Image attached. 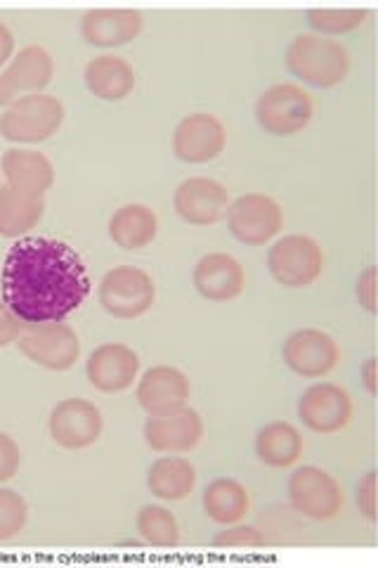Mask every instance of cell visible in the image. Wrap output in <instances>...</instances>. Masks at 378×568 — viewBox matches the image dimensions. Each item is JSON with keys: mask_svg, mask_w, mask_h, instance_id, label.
<instances>
[{"mask_svg": "<svg viewBox=\"0 0 378 568\" xmlns=\"http://www.w3.org/2000/svg\"><path fill=\"white\" fill-rule=\"evenodd\" d=\"M282 358L292 372L305 379L327 377L340 361V348L331 334L317 327H303L289 334L282 346Z\"/></svg>", "mask_w": 378, "mask_h": 568, "instance_id": "7c38bea8", "label": "cell"}, {"mask_svg": "<svg viewBox=\"0 0 378 568\" xmlns=\"http://www.w3.org/2000/svg\"><path fill=\"white\" fill-rule=\"evenodd\" d=\"M10 58H14V36L6 22H0V67H6Z\"/></svg>", "mask_w": 378, "mask_h": 568, "instance_id": "d590c367", "label": "cell"}, {"mask_svg": "<svg viewBox=\"0 0 378 568\" xmlns=\"http://www.w3.org/2000/svg\"><path fill=\"white\" fill-rule=\"evenodd\" d=\"M265 536L254 528V526H244L239 524H232L225 530H221L218 536L213 538L215 547H223V549H260L265 547Z\"/></svg>", "mask_w": 378, "mask_h": 568, "instance_id": "4dcf8cb0", "label": "cell"}, {"mask_svg": "<svg viewBox=\"0 0 378 568\" xmlns=\"http://www.w3.org/2000/svg\"><path fill=\"white\" fill-rule=\"evenodd\" d=\"M142 436H145V443L154 453H190L204 438V419L192 407H183V410L171 415L150 417L145 422V429H142Z\"/></svg>", "mask_w": 378, "mask_h": 568, "instance_id": "ac0fdd59", "label": "cell"}, {"mask_svg": "<svg viewBox=\"0 0 378 568\" xmlns=\"http://www.w3.org/2000/svg\"><path fill=\"white\" fill-rule=\"evenodd\" d=\"M267 268L286 290H305L321 277L324 252L310 235H284L267 252Z\"/></svg>", "mask_w": 378, "mask_h": 568, "instance_id": "5b68a950", "label": "cell"}, {"mask_svg": "<svg viewBox=\"0 0 378 568\" xmlns=\"http://www.w3.org/2000/svg\"><path fill=\"white\" fill-rule=\"evenodd\" d=\"M67 110L55 95H29L6 106L0 114V135L17 145H35V142L50 140L64 123Z\"/></svg>", "mask_w": 378, "mask_h": 568, "instance_id": "3957f363", "label": "cell"}, {"mask_svg": "<svg viewBox=\"0 0 378 568\" xmlns=\"http://www.w3.org/2000/svg\"><path fill=\"white\" fill-rule=\"evenodd\" d=\"M85 375L93 388L100 394H121L131 388L140 375L137 353L119 342L98 346L85 363Z\"/></svg>", "mask_w": 378, "mask_h": 568, "instance_id": "e0dca14e", "label": "cell"}, {"mask_svg": "<svg viewBox=\"0 0 378 568\" xmlns=\"http://www.w3.org/2000/svg\"><path fill=\"white\" fill-rule=\"evenodd\" d=\"M289 503L305 519L331 521L344 511L346 493L334 474L305 465L289 478Z\"/></svg>", "mask_w": 378, "mask_h": 568, "instance_id": "8992f818", "label": "cell"}, {"mask_svg": "<svg viewBox=\"0 0 378 568\" xmlns=\"http://www.w3.org/2000/svg\"><path fill=\"white\" fill-rule=\"evenodd\" d=\"M140 538L152 547L173 549L180 545V526L173 511L161 505H145L135 519Z\"/></svg>", "mask_w": 378, "mask_h": 568, "instance_id": "83f0119b", "label": "cell"}, {"mask_svg": "<svg viewBox=\"0 0 378 568\" xmlns=\"http://www.w3.org/2000/svg\"><path fill=\"white\" fill-rule=\"evenodd\" d=\"M357 507L371 524L376 521V471H367L357 484Z\"/></svg>", "mask_w": 378, "mask_h": 568, "instance_id": "d6a6232c", "label": "cell"}, {"mask_svg": "<svg viewBox=\"0 0 378 568\" xmlns=\"http://www.w3.org/2000/svg\"><path fill=\"white\" fill-rule=\"evenodd\" d=\"M0 290L22 323H62L85 304L90 277L74 246L55 237H20L6 254Z\"/></svg>", "mask_w": 378, "mask_h": 568, "instance_id": "6da1fadb", "label": "cell"}, {"mask_svg": "<svg viewBox=\"0 0 378 568\" xmlns=\"http://www.w3.org/2000/svg\"><path fill=\"white\" fill-rule=\"evenodd\" d=\"M0 173L6 175V185L41 197L55 183V166L50 159L39 150L27 148H10L0 159Z\"/></svg>", "mask_w": 378, "mask_h": 568, "instance_id": "44dd1931", "label": "cell"}, {"mask_svg": "<svg viewBox=\"0 0 378 568\" xmlns=\"http://www.w3.org/2000/svg\"><path fill=\"white\" fill-rule=\"evenodd\" d=\"M357 298L362 304L365 311L374 313L376 311V268L369 265V268L357 277Z\"/></svg>", "mask_w": 378, "mask_h": 568, "instance_id": "e575fe53", "label": "cell"}, {"mask_svg": "<svg viewBox=\"0 0 378 568\" xmlns=\"http://www.w3.org/2000/svg\"><path fill=\"white\" fill-rule=\"evenodd\" d=\"M145 29V17L131 8H95L81 17V36L95 48H119L135 41Z\"/></svg>", "mask_w": 378, "mask_h": 568, "instance_id": "d6986e66", "label": "cell"}, {"mask_svg": "<svg viewBox=\"0 0 378 568\" xmlns=\"http://www.w3.org/2000/svg\"><path fill=\"white\" fill-rule=\"evenodd\" d=\"M286 67L303 83L315 88H334L348 79V48L319 33H298L286 48Z\"/></svg>", "mask_w": 378, "mask_h": 568, "instance_id": "7a4b0ae2", "label": "cell"}, {"mask_svg": "<svg viewBox=\"0 0 378 568\" xmlns=\"http://www.w3.org/2000/svg\"><path fill=\"white\" fill-rule=\"evenodd\" d=\"M196 486V469L190 459L180 455H164L152 462L147 471V488L159 500L177 503L192 495Z\"/></svg>", "mask_w": 378, "mask_h": 568, "instance_id": "d4e9b609", "label": "cell"}, {"mask_svg": "<svg viewBox=\"0 0 378 568\" xmlns=\"http://www.w3.org/2000/svg\"><path fill=\"white\" fill-rule=\"evenodd\" d=\"M229 233L246 246H263L273 242L284 227L282 204L263 192H246L227 206Z\"/></svg>", "mask_w": 378, "mask_h": 568, "instance_id": "9c48e42d", "label": "cell"}, {"mask_svg": "<svg viewBox=\"0 0 378 568\" xmlns=\"http://www.w3.org/2000/svg\"><path fill=\"white\" fill-rule=\"evenodd\" d=\"M98 296L102 308L119 320H135L145 315L154 298L156 284L152 275L135 265H116L100 280Z\"/></svg>", "mask_w": 378, "mask_h": 568, "instance_id": "52a82bcc", "label": "cell"}, {"mask_svg": "<svg viewBox=\"0 0 378 568\" xmlns=\"http://www.w3.org/2000/svg\"><path fill=\"white\" fill-rule=\"evenodd\" d=\"M159 219L147 204H123L110 219V237L125 252H140L154 242Z\"/></svg>", "mask_w": 378, "mask_h": 568, "instance_id": "cb8c5ba5", "label": "cell"}, {"mask_svg": "<svg viewBox=\"0 0 378 568\" xmlns=\"http://www.w3.org/2000/svg\"><path fill=\"white\" fill-rule=\"evenodd\" d=\"M29 519V505L12 488H0V542L20 536Z\"/></svg>", "mask_w": 378, "mask_h": 568, "instance_id": "f546056e", "label": "cell"}, {"mask_svg": "<svg viewBox=\"0 0 378 568\" xmlns=\"http://www.w3.org/2000/svg\"><path fill=\"white\" fill-rule=\"evenodd\" d=\"M135 398L150 417L177 413L190 403V379L183 369L154 365L140 377Z\"/></svg>", "mask_w": 378, "mask_h": 568, "instance_id": "2e32d148", "label": "cell"}, {"mask_svg": "<svg viewBox=\"0 0 378 568\" xmlns=\"http://www.w3.org/2000/svg\"><path fill=\"white\" fill-rule=\"evenodd\" d=\"M45 213V197L0 185V237L20 240L39 225Z\"/></svg>", "mask_w": 378, "mask_h": 568, "instance_id": "603a6c76", "label": "cell"}, {"mask_svg": "<svg viewBox=\"0 0 378 568\" xmlns=\"http://www.w3.org/2000/svg\"><path fill=\"white\" fill-rule=\"evenodd\" d=\"M88 91L104 102H121L133 93L135 69L119 55H98L85 64Z\"/></svg>", "mask_w": 378, "mask_h": 568, "instance_id": "7402d4cb", "label": "cell"}, {"mask_svg": "<svg viewBox=\"0 0 378 568\" xmlns=\"http://www.w3.org/2000/svg\"><path fill=\"white\" fill-rule=\"evenodd\" d=\"M192 282L196 292L208 301H232L246 287L244 265L225 252H211L194 265Z\"/></svg>", "mask_w": 378, "mask_h": 568, "instance_id": "ffe728a7", "label": "cell"}, {"mask_svg": "<svg viewBox=\"0 0 378 568\" xmlns=\"http://www.w3.org/2000/svg\"><path fill=\"white\" fill-rule=\"evenodd\" d=\"M225 123L208 112L187 114L173 133V152L185 164H208L225 152Z\"/></svg>", "mask_w": 378, "mask_h": 568, "instance_id": "4fadbf2b", "label": "cell"}, {"mask_svg": "<svg viewBox=\"0 0 378 568\" xmlns=\"http://www.w3.org/2000/svg\"><path fill=\"white\" fill-rule=\"evenodd\" d=\"M24 329V323L17 317L6 301H0V348H6L20 339V334Z\"/></svg>", "mask_w": 378, "mask_h": 568, "instance_id": "836d02e7", "label": "cell"}, {"mask_svg": "<svg viewBox=\"0 0 378 568\" xmlns=\"http://www.w3.org/2000/svg\"><path fill=\"white\" fill-rule=\"evenodd\" d=\"M33 365L50 372H67L81 358V339L76 329L62 323H35L27 325L14 342Z\"/></svg>", "mask_w": 378, "mask_h": 568, "instance_id": "ba28073f", "label": "cell"}, {"mask_svg": "<svg viewBox=\"0 0 378 568\" xmlns=\"http://www.w3.org/2000/svg\"><path fill=\"white\" fill-rule=\"evenodd\" d=\"M359 375H362V384L367 388V394L376 396V358L374 355L365 361L362 369H359Z\"/></svg>", "mask_w": 378, "mask_h": 568, "instance_id": "8d00e7d4", "label": "cell"}, {"mask_svg": "<svg viewBox=\"0 0 378 568\" xmlns=\"http://www.w3.org/2000/svg\"><path fill=\"white\" fill-rule=\"evenodd\" d=\"M55 77V60L43 45H24L12 62L0 71V106H10L17 100L39 95Z\"/></svg>", "mask_w": 378, "mask_h": 568, "instance_id": "30bf717a", "label": "cell"}, {"mask_svg": "<svg viewBox=\"0 0 378 568\" xmlns=\"http://www.w3.org/2000/svg\"><path fill=\"white\" fill-rule=\"evenodd\" d=\"M315 116V102L305 88L296 83H277L258 98L256 119L258 126L277 138H292L310 126Z\"/></svg>", "mask_w": 378, "mask_h": 568, "instance_id": "277c9868", "label": "cell"}, {"mask_svg": "<svg viewBox=\"0 0 378 568\" xmlns=\"http://www.w3.org/2000/svg\"><path fill=\"white\" fill-rule=\"evenodd\" d=\"M173 206L190 225H215L229 206V190L215 178L194 175L175 187Z\"/></svg>", "mask_w": 378, "mask_h": 568, "instance_id": "9a60e30c", "label": "cell"}, {"mask_svg": "<svg viewBox=\"0 0 378 568\" xmlns=\"http://www.w3.org/2000/svg\"><path fill=\"white\" fill-rule=\"evenodd\" d=\"M22 465V450L10 434L0 432V484L12 481Z\"/></svg>", "mask_w": 378, "mask_h": 568, "instance_id": "1f68e13d", "label": "cell"}, {"mask_svg": "<svg viewBox=\"0 0 378 568\" xmlns=\"http://www.w3.org/2000/svg\"><path fill=\"white\" fill-rule=\"evenodd\" d=\"M298 419L315 434H336L353 419V398L338 384H313L298 398Z\"/></svg>", "mask_w": 378, "mask_h": 568, "instance_id": "5bb4252c", "label": "cell"}, {"mask_svg": "<svg viewBox=\"0 0 378 568\" xmlns=\"http://www.w3.org/2000/svg\"><path fill=\"white\" fill-rule=\"evenodd\" d=\"M256 455L265 467L289 469L303 455V436L289 422H269L256 436Z\"/></svg>", "mask_w": 378, "mask_h": 568, "instance_id": "484cf974", "label": "cell"}, {"mask_svg": "<svg viewBox=\"0 0 378 568\" xmlns=\"http://www.w3.org/2000/svg\"><path fill=\"white\" fill-rule=\"evenodd\" d=\"M50 438L64 450H83L95 446L104 432V417L95 403L85 398H67L52 407Z\"/></svg>", "mask_w": 378, "mask_h": 568, "instance_id": "8fae6325", "label": "cell"}, {"mask_svg": "<svg viewBox=\"0 0 378 568\" xmlns=\"http://www.w3.org/2000/svg\"><path fill=\"white\" fill-rule=\"evenodd\" d=\"M369 10L359 8H344V10H329V8H315L308 10V24L319 36H340L350 33L367 22Z\"/></svg>", "mask_w": 378, "mask_h": 568, "instance_id": "f1b7e54d", "label": "cell"}, {"mask_svg": "<svg viewBox=\"0 0 378 568\" xmlns=\"http://www.w3.org/2000/svg\"><path fill=\"white\" fill-rule=\"evenodd\" d=\"M204 509L208 514V519L215 524H239L246 519V514L251 509L248 490L244 484L237 481V478H215V481H211L204 490Z\"/></svg>", "mask_w": 378, "mask_h": 568, "instance_id": "4316f807", "label": "cell"}]
</instances>
